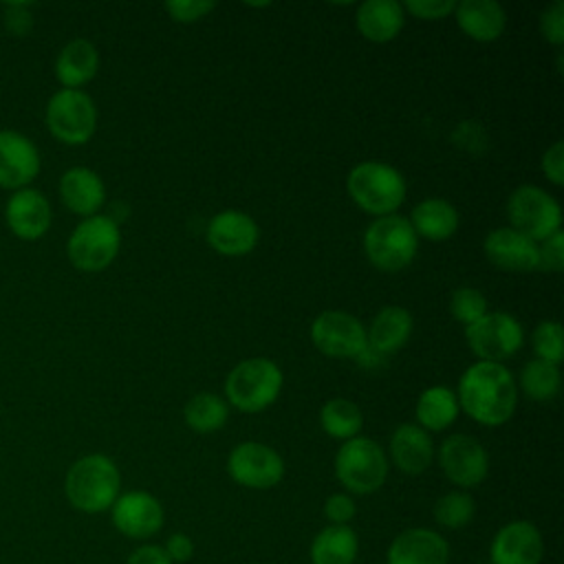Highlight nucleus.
<instances>
[{
    "instance_id": "40",
    "label": "nucleus",
    "mask_w": 564,
    "mask_h": 564,
    "mask_svg": "<svg viewBox=\"0 0 564 564\" xmlns=\"http://www.w3.org/2000/svg\"><path fill=\"white\" fill-rule=\"evenodd\" d=\"M405 9L423 20H438L449 13H454L456 2L454 0H408Z\"/></svg>"
},
{
    "instance_id": "12",
    "label": "nucleus",
    "mask_w": 564,
    "mask_h": 564,
    "mask_svg": "<svg viewBox=\"0 0 564 564\" xmlns=\"http://www.w3.org/2000/svg\"><path fill=\"white\" fill-rule=\"evenodd\" d=\"M438 465L447 480L463 491L478 487L489 474V456L469 434L447 436L438 449Z\"/></svg>"
},
{
    "instance_id": "25",
    "label": "nucleus",
    "mask_w": 564,
    "mask_h": 564,
    "mask_svg": "<svg viewBox=\"0 0 564 564\" xmlns=\"http://www.w3.org/2000/svg\"><path fill=\"white\" fill-rule=\"evenodd\" d=\"M403 20V4L397 0H366L357 9V29L370 42H390Z\"/></svg>"
},
{
    "instance_id": "22",
    "label": "nucleus",
    "mask_w": 564,
    "mask_h": 564,
    "mask_svg": "<svg viewBox=\"0 0 564 564\" xmlns=\"http://www.w3.org/2000/svg\"><path fill=\"white\" fill-rule=\"evenodd\" d=\"M59 196L70 212L88 218L104 205L106 189L97 172L88 167H70L62 174Z\"/></svg>"
},
{
    "instance_id": "10",
    "label": "nucleus",
    "mask_w": 564,
    "mask_h": 564,
    "mask_svg": "<svg viewBox=\"0 0 564 564\" xmlns=\"http://www.w3.org/2000/svg\"><path fill=\"white\" fill-rule=\"evenodd\" d=\"M465 337L471 352L480 361L500 364L502 359H509L520 350L524 341V330L513 315L505 311H494L465 326Z\"/></svg>"
},
{
    "instance_id": "37",
    "label": "nucleus",
    "mask_w": 564,
    "mask_h": 564,
    "mask_svg": "<svg viewBox=\"0 0 564 564\" xmlns=\"http://www.w3.org/2000/svg\"><path fill=\"white\" fill-rule=\"evenodd\" d=\"M540 29L551 44L560 46L564 42V2L562 0H555L551 7L542 11Z\"/></svg>"
},
{
    "instance_id": "6",
    "label": "nucleus",
    "mask_w": 564,
    "mask_h": 564,
    "mask_svg": "<svg viewBox=\"0 0 564 564\" xmlns=\"http://www.w3.org/2000/svg\"><path fill=\"white\" fill-rule=\"evenodd\" d=\"M419 236L408 218L388 214L379 216L366 227L364 251L368 260L381 271H399L416 256Z\"/></svg>"
},
{
    "instance_id": "18",
    "label": "nucleus",
    "mask_w": 564,
    "mask_h": 564,
    "mask_svg": "<svg viewBox=\"0 0 564 564\" xmlns=\"http://www.w3.org/2000/svg\"><path fill=\"white\" fill-rule=\"evenodd\" d=\"M207 242L223 256H245L258 242V225L245 212L223 209L207 227Z\"/></svg>"
},
{
    "instance_id": "9",
    "label": "nucleus",
    "mask_w": 564,
    "mask_h": 564,
    "mask_svg": "<svg viewBox=\"0 0 564 564\" xmlns=\"http://www.w3.org/2000/svg\"><path fill=\"white\" fill-rule=\"evenodd\" d=\"M46 126L51 134L64 143H86L97 128V110L93 99L79 88L57 90L46 106Z\"/></svg>"
},
{
    "instance_id": "23",
    "label": "nucleus",
    "mask_w": 564,
    "mask_h": 564,
    "mask_svg": "<svg viewBox=\"0 0 564 564\" xmlns=\"http://www.w3.org/2000/svg\"><path fill=\"white\" fill-rule=\"evenodd\" d=\"M458 26L476 42H494L502 35L507 15L496 0H463L456 2Z\"/></svg>"
},
{
    "instance_id": "28",
    "label": "nucleus",
    "mask_w": 564,
    "mask_h": 564,
    "mask_svg": "<svg viewBox=\"0 0 564 564\" xmlns=\"http://www.w3.org/2000/svg\"><path fill=\"white\" fill-rule=\"evenodd\" d=\"M410 225L416 236L427 240H445L458 229V212L443 198H425L414 205Z\"/></svg>"
},
{
    "instance_id": "26",
    "label": "nucleus",
    "mask_w": 564,
    "mask_h": 564,
    "mask_svg": "<svg viewBox=\"0 0 564 564\" xmlns=\"http://www.w3.org/2000/svg\"><path fill=\"white\" fill-rule=\"evenodd\" d=\"M99 66V53L93 42L77 37L70 40L55 59V77L64 88H79L90 82Z\"/></svg>"
},
{
    "instance_id": "32",
    "label": "nucleus",
    "mask_w": 564,
    "mask_h": 564,
    "mask_svg": "<svg viewBox=\"0 0 564 564\" xmlns=\"http://www.w3.org/2000/svg\"><path fill=\"white\" fill-rule=\"evenodd\" d=\"M562 383L560 368L555 364L533 359L527 361L520 372V388L533 401H549L557 394Z\"/></svg>"
},
{
    "instance_id": "16",
    "label": "nucleus",
    "mask_w": 564,
    "mask_h": 564,
    "mask_svg": "<svg viewBox=\"0 0 564 564\" xmlns=\"http://www.w3.org/2000/svg\"><path fill=\"white\" fill-rule=\"evenodd\" d=\"M447 540L427 527H410L397 533L386 551V564H447Z\"/></svg>"
},
{
    "instance_id": "17",
    "label": "nucleus",
    "mask_w": 564,
    "mask_h": 564,
    "mask_svg": "<svg viewBox=\"0 0 564 564\" xmlns=\"http://www.w3.org/2000/svg\"><path fill=\"white\" fill-rule=\"evenodd\" d=\"M40 172V152L33 141L15 130H0V185L24 189Z\"/></svg>"
},
{
    "instance_id": "21",
    "label": "nucleus",
    "mask_w": 564,
    "mask_h": 564,
    "mask_svg": "<svg viewBox=\"0 0 564 564\" xmlns=\"http://www.w3.org/2000/svg\"><path fill=\"white\" fill-rule=\"evenodd\" d=\"M390 458L399 467V471L408 476L423 474L434 458V445L430 434L414 423L399 425L390 438Z\"/></svg>"
},
{
    "instance_id": "31",
    "label": "nucleus",
    "mask_w": 564,
    "mask_h": 564,
    "mask_svg": "<svg viewBox=\"0 0 564 564\" xmlns=\"http://www.w3.org/2000/svg\"><path fill=\"white\" fill-rule=\"evenodd\" d=\"M185 423L200 434L216 432L225 425L229 408L227 401L212 392H200L185 403Z\"/></svg>"
},
{
    "instance_id": "44",
    "label": "nucleus",
    "mask_w": 564,
    "mask_h": 564,
    "mask_svg": "<svg viewBox=\"0 0 564 564\" xmlns=\"http://www.w3.org/2000/svg\"><path fill=\"white\" fill-rule=\"evenodd\" d=\"M7 11V26L15 35H24L31 29V13L29 4H4Z\"/></svg>"
},
{
    "instance_id": "11",
    "label": "nucleus",
    "mask_w": 564,
    "mask_h": 564,
    "mask_svg": "<svg viewBox=\"0 0 564 564\" xmlns=\"http://www.w3.org/2000/svg\"><path fill=\"white\" fill-rule=\"evenodd\" d=\"M311 341L326 357L357 359L366 346L364 324L346 311H324L311 324Z\"/></svg>"
},
{
    "instance_id": "15",
    "label": "nucleus",
    "mask_w": 564,
    "mask_h": 564,
    "mask_svg": "<svg viewBox=\"0 0 564 564\" xmlns=\"http://www.w3.org/2000/svg\"><path fill=\"white\" fill-rule=\"evenodd\" d=\"M544 557V538L529 520L502 524L489 542V564H540Z\"/></svg>"
},
{
    "instance_id": "39",
    "label": "nucleus",
    "mask_w": 564,
    "mask_h": 564,
    "mask_svg": "<svg viewBox=\"0 0 564 564\" xmlns=\"http://www.w3.org/2000/svg\"><path fill=\"white\" fill-rule=\"evenodd\" d=\"M216 7L212 0H170L165 2L167 13L178 22H194Z\"/></svg>"
},
{
    "instance_id": "3",
    "label": "nucleus",
    "mask_w": 564,
    "mask_h": 564,
    "mask_svg": "<svg viewBox=\"0 0 564 564\" xmlns=\"http://www.w3.org/2000/svg\"><path fill=\"white\" fill-rule=\"evenodd\" d=\"M346 189L364 212L375 216L392 214L405 198V181L399 170L377 161L355 165L346 178Z\"/></svg>"
},
{
    "instance_id": "5",
    "label": "nucleus",
    "mask_w": 564,
    "mask_h": 564,
    "mask_svg": "<svg viewBox=\"0 0 564 564\" xmlns=\"http://www.w3.org/2000/svg\"><path fill=\"white\" fill-rule=\"evenodd\" d=\"M282 390V370L264 357L245 359L229 370L225 392L231 405L240 412H260L269 408Z\"/></svg>"
},
{
    "instance_id": "8",
    "label": "nucleus",
    "mask_w": 564,
    "mask_h": 564,
    "mask_svg": "<svg viewBox=\"0 0 564 564\" xmlns=\"http://www.w3.org/2000/svg\"><path fill=\"white\" fill-rule=\"evenodd\" d=\"M121 234L110 216L84 218L68 238V258L79 271L106 269L119 251Z\"/></svg>"
},
{
    "instance_id": "14",
    "label": "nucleus",
    "mask_w": 564,
    "mask_h": 564,
    "mask_svg": "<svg viewBox=\"0 0 564 564\" xmlns=\"http://www.w3.org/2000/svg\"><path fill=\"white\" fill-rule=\"evenodd\" d=\"M115 529L130 540H148L163 529V505L148 491H126L110 507Z\"/></svg>"
},
{
    "instance_id": "34",
    "label": "nucleus",
    "mask_w": 564,
    "mask_h": 564,
    "mask_svg": "<svg viewBox=\"0 0 564 564\" xmlns=\"http://www.w3.org/2000/svg\"><path fill=\"white\" fill-rule=\"evenodd\" d=\"M449 313L456 322L469 326L487 313V300L476 289H469V286L456 289L449 300Z\"/></svg>"
},
{
    "instance_id": "13",
    "label": "nucleus",
    "mask_w": 564,
    "mask_h": 564,
    "mask_svg": "<svg viewBox=\"0 0 564 564\" xmlns=\"http://www.w3.org/2000/svg\"><path fill=\"white\" fill-rule=\"evenodd\" d=\"M227 471L242 487L271 489L284 476V460L273 447L247 441L231 449L227 458Z\"/></svg>"
},
{
    "instance_id": "42",
    "label": "nucleus",
    "mask_w": 564,
    "mask_h": 564,
    "mask_svg": "<svg viewBox=\"0 0 564 564\" xmlns=\"http://www.w3.org/2000/svg\"><path fill=\"white\" fill-rule=\"evenodd\" d=\"M163 551L165 555L170 557L172 564H183V562H189L192 555H194V542L187 533H172L165 544H163Z\"/></svg>"
},
{
    "instance_id": "4",
    "label": "nucleus",
    "mask_w": 564,
    "mask_h": 564,
    "mask_svg": "<svg viewBox=\"0 0 564 564\" xmlns=\"http://www.w3.org/2000/svg\"><path fill=\"white\" fill-rule=\"evenodd\" d=\"M335 476L348 494H372L381 489L388 478V456L383 447L368 436L348 438L335 456Z\"/></svg>"
},
{
    "instance_id": "30",
    "label": "nucleus",
    "mask_w": 564,
    "mask_h": 564,
    "mask_svg": "<svg viewBox=\"0 0 564 564\" xmlns=\"http://www.w3.org/2000/svg\"><path fill=\"white\" fill-rule=\"evenodd\" d=\"M319 423L328 436L348 441L359 434V430L364 425V416H361V410L352 401L330 399L322 405Z\"/></svg>"
},
{
    "instance_id": "1",
    "label": "nucleus",
    "mask_w": 564,
    "mask_h": 564,
    "mask_svg": "<svg viewBox=\"0 0 564 564\" xmlns=\"http://www.w3.org/2000/svg\"><path fill=\"white\" fill-rule=\"evenodd\" d=\"M516 383L502 364L476 361L458 381V405L482 425H502L516 410Z\"/></svg>"
},
{
    "instance_id": "43",
    "label": "nucleus",
    "mask_w": 564,
    "mask_h": 564,
    "mask_svg": "<svg viewBox=\"0 0 564 564\" xmlns=\"http://www.w3.org/2000/svg\"><path fill=\"white\" fill-rule=\"evenodd\" d=\"M123 564H172V562H170V557L165 555V551H163L161 544L148 542V544L137 546V549L126 557Z\"/></svg>"
},
{
    "instance_id": "20",
    "label": "nucleus",
    "mask_w": 564,
    "mask_h": 564,
    "mask_svg": "<svg viewBox=\"0 0 564 564\" xmlns=\"http://www.w3.org/2000/svg\"><path fill=\"white\" fill-rule=\"evenodd\" d=\"M9 229L22 240H35L46 234L51 225V205L37 189H18L4 209Z\"/></svg>"
},
{
    "instance_id": "33",
    "label": "nucleus",
    "mask_w": 564,
    "mask_h": 564,
    "mask_svg": "<svg viewBox=\"0 0 564 564\" xmlns=\"http://www.w3.org/2000/svg\"><path fill=\"white\" fill-rule=\"evenodd\" d=\"M476 516V502L471 494L463 489L447 491L434 502V520L443 529H463L467 527Z\"/></svg>"
},
{
    "instance_id": "2",
    "label": "nucleus",
    "mask_w": 564,
    "mask_h": 564,
    "mask_svg": "<svg viewBox=\"0 0 564 564\" xmlns=\"http://www.w3.org/2000/svg\"><path fill=\"white\" fill-rule=\"evenodd\" d=\"M64 494L82 513L108 511L121 494L119 467L106 454L82 456L66 471Z\"/></svg>"
},
{
    "instance_id": "38",
    "label": "nucleus",
    "mask_w": 564,
    "mask_h": 564,
    "mask_svg": "<svg viewBox=\"0 0 564 564\" xmlns=\"http://www.w3.org/2000/svg\"><path fill=\"white\" fill-rule=\"evenodd\" d=\"M357 513V505L350 494H330L324 502V516L328 524H350Z\"/></svg>"
},
{
    "instance_id": "41",
    "label": "nucleus",
    "mask_w": 564,
    "mask_h": 564,
    "mask_svg": "<svg viewBox=\"0 0 564 564\" xmlns=\"http://www.w3.org/2000/svg\"><path fill=\"white\" fill-rule=\"evenodd\" d=\"M542 172L549 176L551 183L555 185L564 183V143L562 141H555L542 154Z\"/></svg>"
},
{
    "instance_id": "19",
    "label": "nucleus",
    "mask_w": 564,
    "mask_h": 564,
    "mask_svg": "<svg viewBox=\"0 0 564 564\" xmlns=\"http://www.w3.org/2000/svg\"><path fill=\"white\" fill-rule=\"evenodd\" d=\"M485 256L505 271L538 269V245L511 227H498L485 238Z\"/></svg>"
},
{
    "instance_id": "7",
    "label": "nucleus",
    "mask_w": 564,
    "mask_h": 564,
    "mask_svg": "<svg viewBox=\"0 0 564 564\" xmlns=\"http://www.w3.org/2000/svg\"><path fill=\"white\" fill-rule=\"evenodd\" d=\"M507 214L516 231L527 238L546 240L553 234L562 231V207L538 185H520L513 189L507 203Z\"/></svg>"
},
{
    "instance_id": "24",
    "label": "nucleus",
    "mask_w": 564,
    "mask_h": 564,
    "mask_svg": "<svg viewBox=\"0 0 564 564\" xmlns=\"http://www.w3.org/2000/svg\"><path fill=\"white\" fill-rule=\"evenodd\" d=\"M359 555V538L350 524H328L308 546L311 564H355Z\"/></svg>"
},
{
    "instance_id": "27",
    "label": "nucleus",
    "mask_w": 564,
    "mask_h": 564,
    "mask_svg": "<svg viewBox=\"0 0 564 564\" xmlns=\"http://www.w3.org/2000/svg\"><path fill=\"white\" fill-rule=\"evenodd\" d=\"M412 333V315L403 306H383L366 333L368 346L379 355L397 352Z\"/></svg>"
},
{
    "instance_id": "36",
    "label": "nucleus",
    "mask_w": 564,
    "mask_h": 564,
    "mask_svg": "<svg viewBox=\"0 0 564 564\" xmlns=\"http://www.w3.org/2000/svg\"><path fill=\"white\" fill-rule=\"evenodd\" d=\"M564 267V234L557 231L538 245V269L562 271Z\"/></svg>"
},
{
    "instance_id": "29",
    "label": "nucleus",
    "mask_w": 564,
    "mask_h": 564,
    "mask_svg": "<svg viewBox=\"0 0 564 564\" xmlns=\"http://www.w3.org/2000/svg\"><path fill=\"white\" fill-rule=\"evenodd\" d=\"M458 416L456 392L447 386L427 388L416 401V421L423 430L441 432L454 423Z\"/></svg>"
},
{
    "instance_id": "35",
    "label": "nucleus",
    "mask_w": 564,
    "mask_h": 564,
    "mask_svg": "<svg viewBox=\"0 0 564 564\" xmlns=\"http://www.w3.org/2000/svg\"><path fill=\"white\" fill-rule=\"evenodd\" d=\"M533 350L538 352V359L557 366L564 357L562 326L557 322H540L533 330Z\"/></svg>"
}]
</instances>
